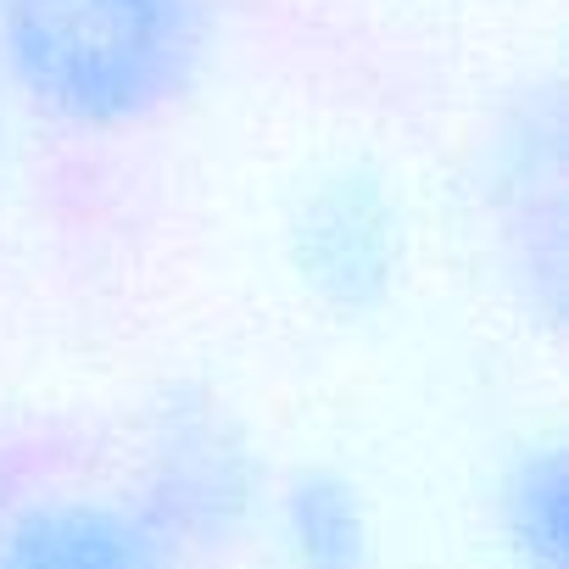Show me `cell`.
Masks as SVG:
<instances>
[{"label":"cell","instance_id":"6da1fadb","mask_svg":"<svg viewBox=\"0 0 569 569\" xmlns=\"http://www.w3.org/2000/svg\"><path fill=\"white\" fill-rule=\"evenodd\" d=\"M212 0H0V73L62 129L129 134L184 107Z\"/></svg>","mask_w":569,"mask_h":569},{"label":"cell","instance_id":"7a4b0ae2","mask_svg":"<svg viewBox=\"0 0 569 569\" xmlns=\"http://www.w3.org/2000/svg\"><path fill=\"white\" fill-rule=\"evenodd\" d=\"M190 547L146 497L73 491L0 513V569H184Z\"/></svg>","mask_w":569,"mask_h":569},{"label":"cell","instance_id":"3957f363","mask_svg":"<svg viewBox=\"0 0 569 569\" xmlns=\"http://www.w3.org/2000/svg\"><path fill=\"white\" fill-rule=\"evenodd\" d=\"M291 257H297L302 284L325 308L336 313L380 308L397 279V257H402L391 196L358 173L325 179L297 212Z\"/></svg>","mask_w":569,"mask_h":569},{"label":"cell","instance_id":"277c9868","mask_svg":"<svg viewBox=\"0 0 569 569\" xmlns=\"http://www.w3.org/2000/svg\"><path fill=\"white\" fill-rule=\"evenodd\" d=\"M134 497H146L184 547L223 536L251 502V469L240 436L218 425V413L207 408L168 413V425L151 436L146 491Z\"/></svg>","mask_w":569,"mask_h":569},{"label":"cell","instance_id":"5b68a950","mask_svg":"<svg viewBox=\"0 0 569 569\" xmlns=\"http://www.w3.org/2000/svg\"><path fill=\"white\" fill-rule=\"evenodd\" d=\"M284 569H380V519L352 475L297 469L273 502Z\"/></svg>","mask_w":569,"mask_h":569},{"label":"cell","instance_id":"8992f818","mask_svg":"<svg viewBox=\"0 0 569 569\" xmlns=\"http://www.w3.org/2000/svg\"><path fill=\"white\" fill-rule=\"evenodd\" d=\"M497 525L513 569H563V525H569V491H563V458L536 452L519 458L502 475Z\"/></svg>","mask_w":569,"mask_h":569},{"label":"cell","instance_id":"52a82bcc","mask_svg":"<svg viewBox=\"0 0 569 569\" xmlns=\"http://www.w3.org/2000/svg\"><path fill=\"white\" fill-rule=\"evenodd\" d=\"M0 513H7V480H0Z\"/></svg>","mask_w":569,"mask_h":569}]
</instances>
